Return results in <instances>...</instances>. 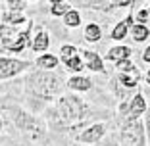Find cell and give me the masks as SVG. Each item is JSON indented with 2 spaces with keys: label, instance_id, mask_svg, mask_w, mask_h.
<instances>
[{
  "label": "cell",
  "instance_id": "30",
  "mask_svg": "<svg viewBox=\"0 0 150 146\" xmlns=\"http://www.w3.org/2000/svg\"><path fill=\"white\" fill-rule=\"evenodd\" d=\"M123 23H125V25L129 27V29H131V27H133V16H127V18H125V21H123Z\"/></svg>",
  "mask_w": 150,
  "mask_h": 146
},
{
  "label": "cell",
  "instance_id": "9",
  "mask_svg": "<svg viewBox=\"0 0 150 146\" xmlns=\"http://www.w3.org/2000/svg\"><path fill=\"white\" fill-rule=\"evenodd\" d=\"M146 111V102H144V96L142 94H137V96H133L131 102H129V117L133 119H137L141 114Z\"/></svg>",
  "mask_w": 150,
  "mask_h": 146
},
{
  "label": "cell",
  "instance_id": "8",
  "mask_svg": "<svg viewBox=\"0 0 150 146\" xmlns=\"http://www.w3.org/2000/svg\"><path fill=\"white\" fill-rule=\"evenodd\" d=\"M81 52V60H83V66L91 71H96V73H102L104 71V63H102V58L98 56L93 50H79Z\"/></svg>",
  "mask_w": 150,
  "mask_h": 146
},
{
  "label": "cell",
  "instance_id": "17",
  "mask_svg": "<svg viewBox=\"0 0 150 146\" xmlns=\"http://www.w3.org/2000/svg\"><path fill=\"white\" fill-rule=\"evenodd\" d=\"M62 19H64V25H66V27H77L81 23V16H79L77 10H69Z\"/></svg>",
  "mask_w": 150,
  "mask_h": 146
},
{
  "label": "cell",
  "instance_id": "1",
  "mask_svg": "<svg viewBox=\"0 0 150 146\" xmlns=\"http://www.w3.org/2000/svg\"><path fill=\"white\" fill-rule=\"evenodd\" d=\"M56 111H58V117L62 123L67 125H73V123H79L87 115V106L83 104V100L77 96H62L56 104Z\"/></svg>",
  "mask_w": 150,
  "mask_h": 146
},
{
  "label": "cell",
  "instance_id": "26",
  "mask_svg": "<svg viewBox=\"0 0 150 146\" xmlns=\"http://www.w3.org/2000/svg\"><path fill=\"white\" fill-rule=\"evenodd\" d=\"M148 10H141V12L137 13V21H139V25H144V21H148Z\"/></svg>",
  "mask_w": 150,
  "mask_h": 146
},
{
  "label": "cell",
  "instance_id": "19",
  "mask_svg": "<svg viewBox=\"0 0 150 146\" xmlns=\"http://www.w3.org/2000/svg\"><path fill=\"white\" fill-rule=\"evenodd\" d=\"M69 4H67V2H52V8H50V13H52V16H66L67 12H69Z\"/></svg>",
  "mask_w": 150,
  "mask_h": 146
},
{
  "label": "cell",
  "instance_id": "11",
  "mask_svg": "<svg viewBox=\"0 0 150 146\" xmlns=\"http://www.w3.org/2000/svg\"><path fill=\"white\" fill-rule=\"evenodd\" d=\"M139 79H141L139 67H137V69H133L131 73H123V75H119V83L123 85L125 89H135V87L139 85Z\"/></svg>",
  "mask_w": 150,
  "mask_h": 146
},
{
  "label": "cell",
  "instance_id": "20",
  "mask_svg": "<svg viewBox=\"0 0 150 146\" xmlns=\"http://www.w3.org/2000/svg\"><path fill=\"white\" fill-rule=\"evenodd\" d=\"M75 52H77V50H75V46H71V44H64L62 48H60V60L66 63L67 60H71V58L77 56Z\"/></svg>",
  "mask_w": 150,
  "mask_h": 146
},
{
  "label": "cell",
  "instance_id": "16",
  "mask_svg": "<svg viewBox=\"0 0 150 146\" xmlns=\"http://www.w3.org/2000/svg\"><path fill=\"white\" fill-rule=\"evenodd\" d=\"M102 37V31L100 27L96 25V23H88L87 27H85V39L91 40V42H96V40H100Z\"/></svg>",
  "mask_w": 150,
  "mask_h": 146
},
{
  "label": "cell",
  "instance_id": "35",
  "mask_svg": "<svg viewBox=\"0 0 150 146\" xmlns=\"http://www.w3.org/2000/svg\"><path fill=\"white\" fill-rule=\"evenodd\" d=\"M146 10H148V13H150V4H148V8H146Z\"/></svg>",
  "mask_w": 150,
  "mask_h": 146
},
{
  "label": "cell",
  "instance_id": "36",
  "mask_svg": "<svg viewBox=\"0 0 150 146\" xmlns=\"http://www.w3.org/2000/svg\"><path fill=\"white\" fill-rule=\"evenodd\" d=\"M0 19H2V13H0Z\"/></svg>",
  "mask_w": 150,
  "mask_h": 146
},
{
  "label": "cell",
  "instance_id": "7",
  "mask_svg": "<svg viewBox=\"0 0 150 146\" xmlns=\"http://www.w3.org/2000/svg\"><path fill=\"white\" fill-rule=\"evenodd\" d=\"M104 133H106V125L104 123H94V125H91V127L85 129L83 133L77 137V140L85 142V144H93V142L100 140V138L104 137Z\"/></svg>",
  "mask_w": 150,
  "mask_h": 146
},
{
  "label": "cell",
  "instance_id": "6",
  "mask_svg": "<svg viewBox=\"0 0 150 146\" xmlns=\"http://www.w3.org/2000/svg\"><path fill=\"white\" fill-rule=\"evenodd\" d=\"M27 67H29V62L13 60V58H0V79H8V77L18 75Z\"/></svg>",
  "mask_w": 150,
  "mask_h": 146
},
{
  "label": "cell",
  "instance_id": "4",
  "mask_svg": "<svg viewBox=\"0 0 150 146\" xmlns=\"http://www.w3.org/2000/svg\"><path fill=\"white\" fill-rule=\"evenodd\" d=\"M121 140L125 146H144V127L139 119L129 117L121 127Z\"/></svg>",
  "mask_w": 150,
  "mask_h": 146
},
{
  "label": "cell",
  "instance_id": "33",
  "mask_svg": "<svg viewBox=\"0 0 150 146\" xmlns=\"http://www.w3.org/2000/svg\"><path fill=\"white\" fill-rule=\"evenodd\" d=\"M0 131H2V119H0Z\"/></svg>",
  "mask_w": 150,
  "mask_h": 146
},
{
  "label": "cell",
  "instance_id": "21",
  "mask_svg": "<svg viewBox=\"0 0 150 146\" xmlns=\"http://www.w3.org/2000/svg\"><path fill=\"white\" fill-rule=\"evenodd\" d=\"M4 21H8L10 25H19V23H25L27 19L23 18L19 12H12V10H10V12L4 16Z\"/></svg>",
  "mask_w": 150,
  "mask_h": 146
},
{
  "label": "cell",
  "instance_id": "2",
  "mask_svg": "<svg viewBox=\"0 0 150 146\" xmlns=\"http://www.w3.org/2000/svg\"><path fill=\"white\" fill-rule=\"evenodd\" d=\"M29 83V89L40 98H50L54 94L60 92V77L50 73V71H39L35 75H31L27 79Z\"/></svg>",
  "mask_w": 150,
  "mask_h": 146
},
{
  "label": "cell",
  "instance_id": "25",
  "mask_svg": "<svg viewBox=\"0 0 150 146\" xmlns=\"http://www.w3.org/2000/svg\"><path fill=\"white\" fill-rule=\"evenodd\" d=\"M25 6H27V2H13V0L8 2V8L12 10V12H19V10H23Z\"/></svg>",
  "mask_w": 150,
  "mask_h": 146
},
{
  "label": "cell",
  "instance_id": "34",
  "mask_svg": "<svg viewBox=\"0 0 150 146\" xmlns=\"http://www.w3.org/2000/svg\"><path fill=\"white\" fill-rule=\"evenodd\" d=\"M148 31H150V19H148Z\"/></svg>",
  "mask_w": 150,
  "mask_h": 146
},
{
  "label": "cell",
  "instance_id": "28",
  "mask_svg": "<svg viewBox=\"0 0 150 146\" xmlns=\"http://www.w3.org/2000/svg\"><path fill=\"white\" fill-rule=\"evenodd\" d=\"M142 60H144L146 63H150V46H146V50H144V54H142Z\"/></svg>",
  "mask_w": 150,
  "mask_h": 146
},
{
  "label": "cell",
  "instance_id": "12",
  "mask_svg": "<svg viewBox=\"0 0 150 146\" xmlns=\"http://www.w3.org/2000/svg\"><path fill=\"white\" fill-rule=\"evenodd\" d=\"M48 44H50L48 33H46V31H39L31 46H33V50H35V52H46V50H48Z\"/></svg>",
  "mask_w": 150,
  "mask_h": 146
},
{
  "label": "cell",
  "instance_id": "14",
  "mask_svg": "<svg viewBox=\"0 0 150 146\" xmlns=\"http://www.w3.org/2000/svg\"><path fill=\"white\" fill-rule=\"evenodd\" d=\"M37 66L42 67V69H52V67L58 66V58L52 56V54H42V56L37 58Z\"/></svg>",
  "mask_w": 150,
  "mask_h": 146
},
{
  "label": "cell",
  "instance_id": "15",
  "mask_svg": "<svg viewBox=\"0 0 150 146\" xmlns=\"http://www.w3.org/2000/svg\"><path fill=\"white\" fill-rule=\"evenodd\" d=\"M148 35H150V31H148V27L146 25H133L131 27V37L135 40H137V42H142V40H146L148 39Z\"/></svg>",
  "mask_w": 150,
  "mask_h": 146
},
{
  "label": "cell",
  "instance_id": "32",
  "mask_svg": "<svg viewBox=\"0 0 150 146\" xmlns=\"http://www.w3.org/2000/svg\"><path fill=\"white\" fill-rule=\"evenodd\" d=\"M144 79H146V83H148V85H150V69H148V71H146V75H144Z\"/></svg>",
  "mask_w": 150,
  "mask_h": 146
},
{
  "label": "cell",
  "instance_id": "23",
  "mask_svg": "<svg viewBox=\"0 0 150 146\" xmlns=\"http://www.w3.org/2000/svg\"><path fill=\"white\" fill-rule=\"evenodd\" d=\"M117 71H119V75H123V73H131L133 69H137V66H133L129 60H123V62H117Z\"/></svg>",
  "mask_w": 150,
  "mask_h": 146
},
{
  "label": "cell",
  "instance_id": "10",
  "mask_svg": "<svg viewBox=\"0 0 150 146\" xmlns=\"http://www.w3.org/2000/svg\"><path fill=\"white\" fill-rule=\"evenodd\" d=\"M129 56H131V48L129 46H112L110 50H108V60H112V62H123V60H129Z\"/></svg>",
  "mask_w": 150,
  "mask_h": 146
},
{
  "label": "cell",
  "instance_id": "27",
  "mask_svg": "<svg viewBox=\"0 0 150 146\" xmlns=\"http://www.w3.org/2000/svg\"><path fill=\"white\" fill-rule=\"evenodd\" d=\"M144 127H146V133H148V140H150V110L146 111V121H144Z\"/></svg>",
  "mask_w": 150,
  "mask_h": 146
},
{
  "label": "cell",
  "instance_id": "5",
  "mask_svg": "<svg viewBox=\"0 0 150 146\" xmlns=\"http://www.w3.org/2000/svg\"><path fill=\"white\" fill-rule=\"evenodd\" d=\"M12 123H16L21 131H35V133H42V125H40L39 119H35L33 115L25 114L23 110H12V115H10Z\"/></svg>",
  "mask_w": 150,
  "mask_h": 146
},
{
  "label": "cell",
  "instance_id": "3",
  "mask_svg": "<svg viewBox=\"0 0 150 146\" xmlns=\"http://www.w3.org/2000/svg\"><path fill=\"white\" fill-rule=\"evenodd\" d=\"M33 23L29 21L25 31H16L10 25H0V46L8 52H21L29 42V33H31Z\"/></svg>",
  "mask_w": 150,
  "mask_h": 146
},
{
  "label": "cell",
  "instance_id": "18",
  "mask_svg": "<svg viewBox=\"0 0 150 146\" xmlns=\"http://www.w3.org/2000/svg\"><path fill=\"white\" fill-rule=\"evenodd\" d=\"M127 33H129V27L125 25L123 21H119L117 25L112 29V39L114 40H123L125 37H127Z\"/></svg>",
  "mask_w": 150,
  "mask_h": 146
},
{
  "label": "cell",
  "instance_id": "31",
  "mask_svg": "<svg viewBox=\"0 0 150 146\" xmlns=\"http://www.w3.org/2000/svg\"><path fill=\"white\" fill-rule=\"evenodd\" d=\"M133 2H115L114 6H119V8H127V6H131Z\"/></svg>",
  "mask_w": 150,
  "mask_h": 146
},
{
  "label": "cell",
  "instance_id": "13",
  "mask_svg": "<svg viewBox=\"0 0 150 146\" xmlns=\"http://www.w3.org/2000/svg\"><path fill=\"white\" fill-rule=\"evenodd\" d=\"M67 87H69L71 90H88L91 87H93V83H91V79H87V77L75 75V77H71V79L67 81Z\"/></svg>",
  "mask_w": 150,
  "mask_h": 146
},
{
  "label": "cell",
  "instance_id": "24",
  "mask_svg": "<svg viewBox=\"0 0 150 146\" xmlns=\"http://www.w3.org/2000/svg\"><path fill=\"white\" fill-rule=\"evenodd\" d=\"M88 8H94V10H112V8H114V4H110V2H91Z\"/></svg>",
  "mask_w": 150,
  "mask_h": 146
},
{
  "label": "cell",
  "instance_id": "22",
  "mask_svg": "<svg viewBox=\"0 0 150 146\" xmlns=\"http://www.w3.org/2000/svg\"><path fill=\"white\" fill-rule=\"evenodd\" d=\"M66 67L69 71H81L83 69V60H81V56H75V58H71V60H67L66 62Z\"/></svg>",
  "mask_w": 150,
  "mask_h": 146
},
{
  "label": "cell",
  "instance_id": "29",
  "mask_svg": "<svg viewBox=\"0 0 150 146\" xmlns=\"http://www.w3.org/2000/svg\"><path fill=\"white\" fill-rule=\"evenodd\" d=\"M119 114H129V104H119Z\"/></svg>",
  "mask_w": 150,
  "mask_h": 146
}]
</instances>
